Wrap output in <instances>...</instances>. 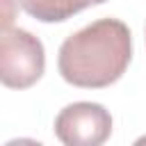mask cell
I'll use <instances>...</instances> for the list:
<instances>
[{
	"mask_svg": "<svg viewBox=\"0 0 146 146\" xmlns=\"http://www.w3.org/2000/svg\"><path fill=\"white\" fill-rule=\"evenodd\" d=\"M132 59L130 27L119 18H98L64 39L57 68L80 89H105L121 80Z\"/></svg>",
	"mask_w": 146,
	"mask_h": 146,
	"instance_id": "obj_1",
	"label": "cell"
},
{
	"mask_svg": "<svg viewBox=\"0 0 146 146\" xmlns=\"http://www.w3.org/2000/svg\"><path fill=\"white\" fill-rule=\"evenodd\" d=\"M46 71V50L39 36L23 27L0 32V84L7 89H30Z\"/></svg>",
	"mask_w": 146,
	"mask_h": 146,
	"instance_id": "obj_2",
	"label": "cell"
},
{
	"mask_svg": "<svg viewBox=\"0 0 146 146\" xmlns=\"http://www.w3.org/2000/svg\"><path fill=\"white\" fill-rule=\"evenodd\" d=\"M112 135V114L100 103H71L55 119V137L66 146H100Z\"/></svg>",
	"mask_w": 146,
	"mask_h": 146,
	"instance_id": "obj_3",
	"label": "cell"
},
{
	"mask_svg": "<svg viewBox=\"0 0 146 146\" xmlns=\"http://www.w3.org/2000/svg\"><path fill=\"white\" fill-rule=\"evenodd\" d=\"M107 0H21V7L41 23H64L78 11Z\"/></svg>",
	"mask_w": 146,
	"mask_h": 146,
	"instance_id": "obj_4",
	"label": "cell"
},
{
	"mask_svg": "<svg viewBox=\"0 0 146 146\" xmlns=\"http://www.w3.org/2000/svg\"><path fill=\"white\" fill-rule=\"evenodd\" d=\"M18 2L21 0H0V32L11 27V23L18 16Z\"/></svg>",
	"mask_w": 146,
	"mask_h": 146,
	"instance_id": "obj_5",
	"label": "cell"
}]
</instances>
